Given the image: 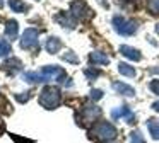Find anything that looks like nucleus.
<instances>
[{
	"instance_id": "1",
	"label": "nucleus",
	"mask_w": 159,
	"mask_h": 143,
	"mask_svg": "<svg viewBox=\"0 0 159 143\" xmlns=\"http://www.w3.org/2000/svg\"><path fill=\"white\" fill-rule=\"evenodd\" d=\"M89 135L94 136V138L103 140V141H111V140L116 136V128L108 121H101V123H98V124H94L93 128H91Z\"/></svg>"
},
{
	"instance_id": "2",
	"label": "nucleus",
	"mask_w": 159,
	"mask_h": 143,
	"mask_svg": "<svg viewBox=\"0 0 159 143\" xmlns=\"http://www.w3.org/2000/svg\"><path fill=\"white\" fill-rule=\"evenodd\" d=\"M60 99H62V95H60V90L57 87H45L41 90V95H39V104L46 109H55L58 107Z\"/></svg>"
},
{
	"instance_id": "3",
	"label": "nucleus",
	"mask_w": 159,
	"mask_h": 143,
	"mask_svg": "<svg viewBox=\"0 0 159 143\" xmlns=\"http://www.w3.org/2000/svg\"><path fill=\"white\" fill-rule=\"evenodd\" d=\"M113 29L118 34H121V36H130V34H134L137 31V22H134L130 19H125L121 15H115L113 17Z\"/></svg>"
},
{
	"instance_id": "4",
	"label": "nucleus",
	"mask_w": 159,
	"mask_h": 143,
	"mask_svg": "<svg viewBox=\"0 0 159 143\" xmlns=\"http://www.w3.org/2000/svg\"><path fill=\"white\" fill-rule=\"evenodd\" d=\"M70 12H72V17L74 19H89L93 14H91V9L87 7L86 2H82V0H75V2L70 3Z\"/></svg>"
},
{
	"instance_id": "5",
	"label": "nucleus",
	"mask_w": 159,
	"mask_h": 143,
	"mask_svg": "<svg viewBox=\"0 0 159 143\" xmlns=\"http://www.w3.org/2000/svg\"><path fill=\"white\" fill-rule=\"evenodd\" d=\"M38 34H39L38 29H33V27L26 29L22 32V37H21V48H24V50L36 48L38 46Z\"/></svg>"
},
{
	"instance_id": "6",
	"label": "nucleus",
	"mask_w": 159,
	"mask_h": 143,
	"mask_svg": "<svg viewBox=\"0 0 159 143\" xmlns=\"http://www.w3.org/2000/svg\"><path fill=\"white\" fill-rule=\"evenodd\" d=\"M101 114V109L94 104H87L80 111V123H94Z\"/></svg>"
},
{
	"instance_id": "7",
	"label": "nucleus",
	"mask_w": 159,
	"mask_h": 143,
	"mask_svg": "<svg viewBox=\"0 0 159 143\" xmlns=\"http://www.w3.org/2000/svg\"><path fill=\"white\" fill-rule=\"evenodd\" d=\"M111 118L113 119L125 118L128 124H134L135 123V114L132 112V109L128 107V106H121V107H118V109H113V111H111Z\"/></svg>"
},
{
	"instance_id": "8",
	"label": "nucleus",
	"mask_w": 159,
	"mask_h": 143,
	"mask_svg": "<svg viewBox=\"0 0 159 143\" xmlns=\"http://www.w3.org/2000/svg\"><path fill=\"white\" fill-rule=\"evenodd\" d=\"M120 53L123 54V56H127L128 60H132V61H139L142 58V54L139 53V50H135V48H132V46H127V44L120 46Z\"/></svg>"
},
{
	"instance_id": "9",
	"label": "nucleus",
	"mask_w": 159,
	"mask_h": 143,
	"mask_svg": "<svg viewBox=\"0 0 159 143\" xmlns=\"http://www.w3.org/2000/svg\"><path fill=\"white\" fill-rule=\"evenodd\" d=\"M89 63L91 65H108L110 63V58L103 51H93L89 54Z\"/></svg>"
},
{
	"instance_id": "10",
	"label": "nucleus",
	"mask_w": 159,
	"mask_h": 143,
	"mask_svg": "<svg viewBox=\"0 0 159 143\" xmlns=\"http://www.w3.org/2000/svg\"><path fill=\"white\" fill-rule=\"evenodd\" d=\"M113 89L118 92V94L127 95V97H134V95H135L134 87H130V85L123 84V82H115V84H113Z\"/></svg>"
},
{
	"instance_id": "11",
	"label": "nucleus",
	"mask_w": 159,
	"mask_h": 143,
	"mask_svg": "<svg viewBox=\"0 0 159 143\" xmlns=\"http://www.w3.org/2000/svg\"><path fill=\"white\" fill-rule=\"evenodd\" d=\"M22 67V63L17 60V58H11V60L4 61V65H2V68H4L5 72H9V73H16V72H19Z\"/></svg>"
},
{
	"instance_id": "12",
	"label": "nucleus",
	"mask_w": 159,
	"mask_h": 143,
	"mask_svg": "<svg viewBox=\"0 0 159 143\" xmlns=\"http://www.w3.org/2000/svg\"><path fill=\"white\" fill-rule=\"evenodd\" d=\"M45 46H46V51H48V53H58L60 48H62V41H60L58 37L52 36V37H48V39H46Z\"/></svg>"
},
{
	"instance_id": "13",
	"label": "nucleus",
	"mask_w": 159,
	"mask_h": 143,
	"mask_svg": "<svg viewBox=\"0 0 159 143\" xmlns=\"http://www.w3.org/2000/svg\"><path fill=\"white\" fill-rule=\"evenodd\" d=\"M17 31H19V26L16 20H9L7 24H5V36L9 37V39H16L17 37Z\"/></svg>"
},
{
	"instance_id": "14",
	"label": "nucleus",
	"mask_w": 159,
	"mask_h": 143,
	"mask_svg": "<svg viewBox=\"0 0 159 143\" xmlns=\"http://www.w3.org/2000/svg\"><path fill=\"white\" fill-rule=\"evenodd\" d=\"M57 20H58L62 26H65L67 29H74V27H75V19H74V17H69L67 14H58V15H57Z\"/></svg>"
},
{
	"instance_id": "15",
	"label": "nucleus",
	"mask_w": 159,
	"mask_h": 143,
	"mask_svg": "<svg viewBox=\"0 0 159 143\" xmlns=\"http://www.w3.org/2000/svg\"><path fill=\"white\" fill-rule=\"evenodd\" d=\"M9 7H11L14 12H26L28 5H26L22 0H9Z\"/></svg>"
},
{
	"instance_id": "16",
	"label": "nucleus",
	"mask_w": 159,
	"mask_h": 143,
	"mask_svg": "<svg viewBox=\"0 0 159 143\" xmlns=\"http://www.w3.org/2000/svg\"><path fill=\"white\" fill-rule=\"evenodd\" d=\"M147 128H149V131H151L152 138L159 140V121H156V119H149Z\"/></svg>"
},
{
	"instance_id": "17",
	"label": "nucleus",
	"mask_w": 159,
	"mask_h": 143,
	"mask_svg": "<svg viewBox=\"0 0 159 143\" xmlns=\"http://www.w3.org/2000/svg\"><path fill=\"white\" fill-rule=\"evenodd\" d=\"M118 73L125 75V77H135V70L127 63H120L118 65Z\"/></svg>"
},
{
	"instance_id": "18",
	"label": "nucleus",
	"mask_w": 159,
	"mask_h": 143,
	"mask_svg": "<svg viewBox=\"0 0 159 143\" xmlns=\"http://www.w3.org/2000/svg\"><path fill=\"white\" fill-rule=\"evenodd\" d=\"M145 3H147L149 12L154 14V15H157L159 14V0H145Z\"/></svg>"
},
{
	"instance_id": "19",
	"label": "nucleus",
	"mask_w": 159,
	"mask_h": 143,
	"mask_svg": "<svg viewBox=\"0 0 159 143\" xmlns=\"http://www.w3.org/2000/svg\"><path fill=\"white\" fill-rule=\"evenodd\" d=\"M84 73H86V77L89 78V80H94V78H98L101 75V72L98 70V68H86V70H84Z\"/></svg>"
},
{
	"instance_id": "20",
	"label": "nucleus",
	"mask_w": 159,
	"mask_h": 143,
	"mask_svg": "<svg viewBox=\"0 0 159 143\" xmlns=\"http://www.w3.org/2000/svg\"><path fill=\"white\" fill-rule=\"evenodd\" d=\"M130 143H145L142 133L140 131H132L130 133Z\"/></svg>"
},
{
	"instance_id": "21",
	"label": "nucleus",
	"mask_w": 159,
	"mask_h": 143,
	"mask_svg": "<svg viewBox=\"0 0 159 143\" xmlns=\"http://www.w3.org/2000/svg\"><path fill=\"white\" fill-rule=\"evenodd\" d=\"M62 58H63L65 61H69V63H77V61H79L77 54H74L72 51H67V53H63V54H62Z\"/></svg>"
},
{
	"instance_id": "22",
	"label": "nucleus",
	"mask_w": 159,
	"mask_h": 143,
	"mask_svg": "<svg viewBox=\"0 0 159 143\" xmlns=\"http://www.w3.org/2000/svg\"><path fill=\"white\" fill-rule=\"evenodd\" d=\"M11 53V44L7 41H0V56H4V54H9Z\"/></svg>"
},
{
	"instance_id": "23",
	"label": "nucleus",
	"mask_w": 159,
	"mask_h": 143,
	"mask_svg": "<svg viewBox=\"0 0 159 143\" xmlns=\"http://www.w3.org/2000/svg\"><path fill=\"white\" fill-rule=\"evenodd\" d=\"M101 97H103V90H101V89H93V90H91V99H93V101H99Z\"/></svg>"
},
{
	"instance_id": "24",
	"label": "nucleus",
	"mask_w": 159,
	"mask_h": 143,
	"mask_svg": "<svg viewBox=\"0 0 159 143\" xmlns=\"http://www.w3.org/2000/svg\"><path fill=\"white\" fill-rule=\"evenodd\" d=\"M149 87H151V90L154 92V94H157V95H159V80H152Z\"/></svg>"
},
{
	"instance_id": "25",
	"label": "nucleus",
	"mask_w": 159,
	"mask_h": 143,
	"mask_svg": "<svg viewBox=\"0 0 159 143\" xmlns=\"http://www.w3.org/2000/svg\"><path fill=\"white\" fill-rule=\"evenodd\" d=\"M16 97H17V101H19V102H26V101L29 99V95H28V92H24L22 95H19V94H17Z\"/></svg>"
},
{
	"instance_id": "26",
	"label": "nucleus",
	"mask_w": 159,
	"mask_h": 143,
	"mask_svg": "<svg viewBox=\"0 0 159 143\" xmlns=\"http://www.w3.org/2000/svg\"><path fill=\"white\" fill-rule=\"evenodd\" d=\"M152 109H154V111H157V112H159V101H157V102H154V104H152Z\"/></svg>"
},
{
	"instance_id": "27",
	"label": "nucleus",
	"mask_w": 159,
	"mask_h": 143,
	"mask_svg": "<svg viewBox=\"0 0 159 143\" xmlns=\"http://www.w3.org/2000/svg\"><path fill=\"white\" fill-rule=\"evenodd\" d=\"M156 32L159 34V24H157V26H156Z\"/></svg>"
},
{
	"instance_id": "28",
	"label": "nucleus",
	"mask_w": 159,
	"mask_h": 143,
	"mask_svg": "<svg viewBox=\"0 0 159 143\" xmlns=\"http://www.w3.org/2000/svg\"><path fill=\"white\" fill-rule=\"evenodd\" d=\"M2 129H4V126H2V123H0V133H2Z\"/></svg>"
},
{
	"instance_id": "29",
	"label": "nucleus",
	"mask_w": 159,
	"mask_h": 143,
	"mask_svg": "<svg viewBox=\"0 0 159 143\" xmlns=\"http://www.w3.org/2000/svg\"><path fill=\"white\" fill-rule=\"evenodd\" d=\"M104 143H113V141H104Z\"/></svg>"
}]
</instances>
